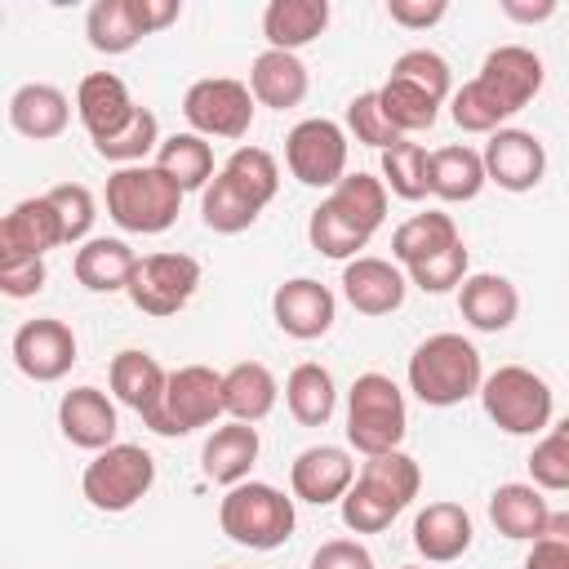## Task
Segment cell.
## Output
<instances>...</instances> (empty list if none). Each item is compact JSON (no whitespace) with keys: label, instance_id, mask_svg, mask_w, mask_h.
Returning <instances> with one entry per match:
<instances>
[{"label":"cell","instance_id":"1","mask_svg":"<svg viewBox=\"0 0 569 569\" xmlns=\"http://www.w3.org/2000/svg\"><path fill=\"white\" fill-rule=\"evenodd\" d=\"M542 58L525 44H498L485 53L480 71L453 89L449 116L462 133H498L502 120L525 111L542 89Z\"/></svg>","mask_w":569,"mask_h":569},{"label":"cell","instance_id":"2","mask_svg":"<svg viewBox=\"0 0 569 569\" xmlns=\"http://www.w3.org/2000/svg\"><path fill=\"white\" fill-rule=\"evenodd\" d=\"M387 218V182L356 169L347 173L307 218V240L316 253L351 262L360 258V249L373 240V231Z\"/></svg>","mask_w":569,"mask_h":569},{"label":"cell","instance_id":"3","mask_svg":"<svg viewBox=\"0 0 569 569\" xmlns=\"http://www.w3.org/2000/svg\"><path fill=\"white\" fill-rule=\"evenodd\" d=\"M280 191V164L267 147H236L200 191V218L218 236H240Z\"/></svg>","mask_w":569,"mask_h":569},{"label":"cell","instance_id":"4","mask_svg":"<svg viewBox=\"0 0 569 569\" xmlns=\"http://www.w3.org/2000/svg\"><path fill=\"white\" fill-rule=\"evenodd\" d=\"M422 489V471L405 449L365 458L356 471V485L347 489L342 507V525L351 533H382Z\"/></svg>","mask_w":569,"mask_h":569},{"label":"cell","instance_id":"5","mask_svg":"<svg viewBox=\"0 0 569 569\" xmlns=\"http://www.w3.org/2000/svg\"><path fill=\"white\" fill-rule=\"evenodd\" d=\"M480 382H485L480 351L462 333H431L409 356V391L431 409H449L462 405L467 396H480Z\"/></svg>","mask_w":569,"mask_h":569},{"label":"cell","instance_id":"6","mask_svg":"<svg viewBox=\"0 0 569 569\" xmlns=\"http://www.w3.org/2000/svg\"><path fill=\"white\" fill-rule=\"evenodd\" d=\"M182 187L156 164H124L107 178V213L120 231L160 236L178 222Z\"/></svg>","mask_w":569,"mask_h":569},{"label":"cell","instance_id":"7","mask_svg":"<svg viewBox=\"0 0 569 569\" xmlns=\"http://www.w3.org/2000/svg\"><path fill=\"white\" fill-rule=\"evenodd\" d=\"M293 498H284L276 485L262 480H240L222 493L218 502V529L249 551H276L293 538Z\"/></svg>","mask_w":569,"mask_h":569},{"label":"cell","instance_id":"8","mask_svg":"<svg viewBox=\"0 0 569 569\" xmlns=\"http://www.w3.org/2000/svg\"><path fill=\"white\" fill-rule=\"evenodd\" d=\"M409 431V409H405V391L387 378V373H360L347 391V445L365 458L391 453L400 449Z\"/></svg>","mask_w":569,"mask_h":569},{"label":"cell","instance_id":"9","mask_svg":"<svg viewBox=\"0 0 569 569\" xmlns=\"http://www.w3.org/2000/svg\"><path fill=\"white\" fill-rule=\"evenodd\" d=\"M480 405L489 413V422L507 436H542L551 427V409L556 396L547 387L542 373L525 369V365H502L480 382Z\"/></svg>","mask_w":569,"mask_h":569},{"label":"cell","instance_id":"10","mask_svg":"<svg viewBox=\"0 0 569 569\" xmlns=\"http://www.w3.org/2000/svg\"><path fill=\"white\" fill-rule=\"evenodd\" d=\"M156 485V458L142 445H111L102 453H93V462L80 476V493L89 498L93 511L120 516L129 507H138Z\"/></svg>","mask_w":569,"mask_h":569},{"label":"cell","instance_id":"11","mask_svg":"<svg viewBox=\"0 0 569 569\" xmlns=\"http://www.w3.org/2000/svg\"><path fill=\"white\" fill-rule=\"evenodd\" d=\"M284 164L302 187L333 191L347 178V129L325 116L298 120L284 133Z\"/></svg>","mask_w":569,"mask_h":569},{"label":"cell","instance_id":"12","mask_svg":"<svg viewBox=\"0 0 569 569\" xmlns=\"http://www.w3.org/2000/svg\"><path fill=\"white\" fill-rule=\"evenodd\" d=\"M253 93L244 80L204 76L182 93V116L200 138H244L253 124Z\"/></svg>","mask_w":569,"mask_h":569},{"label":"cell","instance_id":"13","mask_svg":"<svg viewBox=\"0 0 569 569\" xmlns=\"http://www.w3.org/2000/svg\"><path fill=\"white\" fill-rule=\"evenodd\" d=\"M200 289V262L191 253H147L138 258V271L129 280V302L142 311V316H178Z\"/></svg>","mask_w":569,"mask_h":569},{"label":"cell","instance_id":"14","mask_svg":"<svg viewBox=\"0 0 569 569\" xmlns=\"http://www.w3.org/2000/svg\"><path fill=\"white\" fill-rule=\"evenodd\" d=\"M80 347L67 320L58 316H36L27 325H18L13 333V365L31 378V382H58L71 373Z\"/></svg>","mask_w":569,"mask_h":569},{"label":"cell","instance_id":"15","mask_svg":"<svg viewBox=\"0 0 569 569\" xmlns=\"http://www.w3.org/2000/svg\"><path fill=\"white\" fill-rule=\"evenodd\" d=\"M222 413V373L209 365H182L164 387V436H191Z\"/></svg>","mask_w":569,"mask_h":569},{"label":"cell","instance_id":"16","mask_svg":"<svg viewBox=\"0 0 569 569\" xmlns=\"http://www.w3.org/2000/svg\"><path fill=\"white\" fill-rule=\"evenodd\" d=\"M107 378H111L116 400L124 409H133L156 436H164V387H169V373L160 369V360L151 351L129 347V351H116L111 356Z\"/></svg>","mask_w":569,"mask_h":569},{"label":"cell","instance_id":"17","mask_svg":"<svg viewBox=\"0 0 569 569\" xmlns=\"http://www.w3.org/2000/svg\"><path fill=\"white\" fill-rule=\"evenodd\" d=\"M485 173H489V182H498L502 191H511V196H520V191H533L538 182H542V173H547V151H542V138L538 133H529V129H498V133H489V142H485Z\"/></svg>","mask_w":569,"mask_h":569},{"label":"cell","instance_id":"18","mask_svg":"<svg viewBox=\"0 0 569 569\" xmlns=\"http://www.w3.org/2000/svg\"><path fill=\"white\" fill-rule=\"evenodd\" d=\"M271 316H276L280 333H289L298 342H311V338H325L333 329L338 298H333L329 284H320L311 276H293L271 293Z\"/></svg>","mask_w":569,"mask_h":569},{"label":"cell","instance_id":"19","mask_svg":"<svg viewBox=\"0 0 569 569\" xmlns=\"http://www.w3.org/2000/svg\"><path fill=\"white\" fill-rule=\"evenodd\" d=\"M351 485H356V462L342 445H311L289 462V489L298 502L329 507L342 502Z\"/></svg>","mask_w":569,"mask_h":569},{"label":"cell","instance_id":"20","mask_svg":"<svg viewBox=\"0 0 569 569\" xmlns=\"http://www.w3.org/2000/svg\"><path fill=\"white\" fill-rule=\"evenodd\" d=\"M58 244H67V227L49 196L18 200L0 222V258H44Z\"/></svg>","mask_w":569,"mask_h":569},{"label":"cell","instance_id":"21","mask_svg":"<svg viewBox=\"0 0 569 569\" xmlns=\"http://www.w3.org/2000/svg\"><path fill=\"white\" fill-rule=\"evenodd\" d=\"M405 293H409V276L400 271V262L360 253L342 267V298L360 316H391V311H400Z\"/></svg>","mask_w":569,"mask_h":569},{"label":"cell","instance_id":"22","mask_svg":"<svg viewBox=\"0 0 569 569\" xmlns=\"http://www.w3.org/2000/svg\"><path fill=\"white\" fill-rule=\"evenodd\" d=\"M76 116L89 142H102V138H116L138 116V102L129 98V84L116 71H89L76 89Z\"/></svg>","mask_w":569,"mask_h":569},{"label":"cell","instance_id":"23","mask_svg":"<svg viewBox=\"0 0 569 569\" xmlns=\"http://www.w3.org/2000/svg\"><path fill=\"white\" fill-rule=\"evenodd\" d=\"M58 427H62V436H67L76 449L102 453V449L116 445L120 418H116V405H111L107 391H98V387H71V391L58 400Z\"/></svg>","mask_w":569,"mask_h":569},{"label":"cell","instance_id":"24","mask_svg":"<svg viewBox=\"0 0 569 569\" xmlns=\"http://www.w3.org/2000/svg\"><path fill=\"white\" fill-rule=\"evenodd\" d=\"M476 538V525L467 516V507L458 502H427L413 520V547L427 565H449L458 560Z\"/></svg>","mask_w":569,"mask_h":569},{"label":"cell","instance_id":"25","mask_svg":"<svg viewBox=\"0 0 569 569\" xmlns=\"http://www.w3.org/2000/svg\"><path fill=\"white\" fill-rule=\"evenodd\" d=\"M458 311L471 329L480 333H502L511 329V320L520 316V293L507 276H493V271H476L462 280L458 289Z\"/></svg>","mask_w":569,"mask_h":569},{"label":"cell","instance_id":"26","mask_svg":"<svg viewBox=\"0 0 569 569\" xmlns=\"http://www.w3.org/2000/svg\"><path fill=\"white\" fill-rule=\"evenodd\" d=\"M311 89V76H307V62L298 53H284V49H262L249 67V93L253 102L271 107V111H289L307 98Z\"/></svg>","mask_w":569,"mask_h":569},{"label":"cell","instance_id":"27","mask_svg":"<svg viewBox=\"0 0 569 569\" xmlns=\"http://www.w3.org/2000/svg\"><path fill=\"white\" fill-rule=\"evenodd\" d=\"M9 124H13V133H22L31 142H49V138H58L71 124V102H67V93L58 84L31 80V84L13 89V98H9Z\"/></svg>","mask_w":569,"mask_h":569},{"label":"cell","instance_id":"28","mask_svg":"<svg viewBox=\"0 0 569 569\" xmlns=\"http://www.w3.org/2000/svg\"><path fill=\"white\" fill-rule=\"evenodd\" d=\"M71 271L89 293H120V289H129V280L138 271V253L116 236H89L76 249Z\"/></svg>","mask_w":569,"mask_h":569},{"label":"cell","instance_id":"29","mask_svg":"<svg viewBox=\"0 0 569 569\" xmlns=\"http://www.w3.org/2000/svg\"><path fill=\"white\" fill-rule=\"evenodd\" d=\"M489 520H493V529L502 538L533 542V538H542V529L551 520V507H547V498H542V489L533 480L529 485L525 480H511V485H498L489 493Z\"/></svg>","mask_w":569,"mask_h":569},{"label":"cell","instance_id":"30","mask_svg":"<svg viewBox=\"0 0 569 569\" xmlns=\"http://www.w3.org/2000/svg\"><path fill=\"white\" fill-rule=\"evenodd\" d=\"M276 396L280 382L262 360H240L222 373V413L231 422H249V427L262 422L276 409Z\"/></svg>","mask_w":569,"mask_h":569},{"label":"cell","instance_id":"31","mask_svg":"<svg viewBox=\"0 0 569 569\" xmlns=\"http://www.w3.org/2000/svg\"><path fill=\"white\" fill-rule=\"evenodd\" d=\"M258 427L249 422H222L213 427V436L204 440L200 449V471L213 480V485H240L249 476V467L258 462Z\"/></svg>","mask_w":569,"mask_h":569},{"label":"cell","instance_id":"32","mask_svg":"<svg viewBox=\"0 0 569 569\" xmlns=\"http://www.w3.org/2000/svg\"><path fill=\"white\" fill-rule=\"evenodd\" d=\"M325 27H329V4L325 0H271L262 9L267 49L298 53L302 44H311L316 36H325Z\"/></svg>","mask_w":569,"mask_h":569},{"label":"cell","instance_id":"33","mask_svg":"<svg viewBox=\"0 0 569 569\" xmlns=\"http://www.w3.org/2000/svg\"><path fill=\"white\" fill-rule=\"evenodd\" d=\"M458 240H462V236H458V222H453L449 213H440V209H427V213L405 218V222L391 231V262H400V267L409 271V267H418V262L445 253V249L458 244Z\"/></svg>","mask_w":569,"mask_h":569},{"label":"cell","instance_id":"34","mask_svg":"<svg viewBox=\"0 0 569 569\" xmlns=\"http://www.w3.org/2000/svg\"><path fill=\"white\" fill-rule=\"evenodd\" d=\"M485 182H489V173H485V156L476 147L453 142V147L431 151V196H440L445 204L476 200Z\"/></svg>","mask_w":569,"mask_h":569},{"label":"cell","instance_id":"35","mask_svg":"<svg viewBox=\"0 0 569 569\" xmlns=\"http://www.w3.org/2000/svg\"><path fill=\"white\" fill-rule=\"evenodd\" d=\"M284 405L302 427H325L333 418V409H338L333 373L325 365H316V360L293 365V373L284 378Z\"/></svg>","mask_w":569,"mask_h":569},{"label":"cell","instance_id":"36","mask_svg":"<svg viewBox=\"0 0 569 569\" xmlns=\"http://www.w3.org/2000/svg\"><path fill=\"white\" fill-rule=\"evenodd\" d=\"M156 169L160 173H169L182 191H204L209 182H213V147L200 138V133H169L164 142H160V151H156Z\"/></svg>","mask_w":569,"mask_h":569},{"label":"cell","instance_id":"37","mask_svg":"<svg viewBox=\"0 0 569 569\" xmlns=\"http://www.w3.org/2000/svg\"><path fill=\"white\" fill-rule=\"evenodd\" d=\"M84 36H89V49H98V53H107V58L129 53V49L142 40L129 0H93L89 13H84Z\"/></svg>","mask_w":569,"mask_h":569},{"label":"cell","instance_id":"38","mask_svg":"<svg viewBox=\"0 0 569 569\" xmlns=\"http://www.w3.org/2000/svg\"><path fill=\"white\" fill-rule=\"evenodd\" d=\"M378 102H382V111H387V120L409 138V133H422V129H431L436 124V116H440V107L445 102H436L427 89H418L413 80H405V76H387L382 84H378Z\"/></svg>","mask_w":569,"mask_h":569},{"label":"cell","instance_id":"39","mask_svg":"<svg viewBox=\"0 0 569 569\" xmlns=\"http://www.w3.org/2000/svg\"><path fill=\"white\" fill-rule=\"evenodd\" d=\"M382 182L391 196L400 200H422L431 196V151H422L418 142H400L391 151H382Z\"/></svg>","mask_w":569,"mask_h":569},{"label":"cell","instance_id":"40","mask_svg":"<svg viewBox=\"0 0 569 569\" xmlns=\"http://www.w3.org/2000/svg\"><path fill=\"white\" fill-rule=\"evenodd\" d=\"M160 120H156V111H147V107H138V116L116 133V138H102V142H93V151L102 156V160H111V164H142L151 151H160Z\"/></svg>","mask_w":569,"mask_h":569},{"label":"cell","instance_id":"41","mask_svg":"<svg viewBox=\"0 0 569 569\" xmlns=\"http://www.w3.org/2000/svg\"><path fill=\"white\" fill-rule=\"evenodd\" d=\"M529 476L538 489H569V418H560L556 427H547L529 453Z\"/></svg>","mask_w":569,"mask_h":569},{"label":"cell","instance_id":"42","mask_svg":"<svg viewBox=\"0 0 569 569\" xmlns=\"http://www.w3.org/2000/svg\"><path fill=\"white\" fill-rule=\"evenodd\" d=\"M347 133L356 142H365V147H378V151H391V147L405 142V133L387 120V111L378 102V89H365V93H356L347 102Z\"/></svg>","mask_w":569,"mask_h":569},{"label":"cell","instance_id":"43","mask_svg":"<svg viewBox=\"0 0 569 569\" xmlns=\"http://www.w3.org/2000/svg\"><path fill=\"white\" fill-rule=\"evenodd\" d=\"M391 76L413 80V84L427 89L436 102H449V98H453V71H449V62H445L436 49H405V53L391 62Z\"/></svg>","mask_w":569,"mask_h":569},{"label":"cell","instance_id":"44","mask_svg":"<svg viewBox=\"0 0 569 569\" xmlns=\"http://www.w3.org/2000/svg\"><path fill=\"white\" fill-rule=\"evenodd\" d=\"M467 267H471V253H467V244L458 240V244H449L445 253H436V258L409 267L405 276H409V284H418L422 293H449V289H462Z\"/></svg>","mask_w":569,"mask_h":569},{"label":"cell","instance_id":"45","mask_svg":"<svg viewBox=\"0 0 569 569\" xmlns=\"http://www.w3.org/2000/svg\"><path fill=\"white\" fill-rule=\"evenodd\" d=\"M53 200V209L62 213V227H67V244H84L89 231H93V218H98V200L84 182H58L44 191Z\"/></svg>","mask_w":569,"mask_h":569},{"label":"cell","instance_id":"46","mask_svg":"<svg viewBox=\"0 0 569 569\" xmlns=\"http://www.w3.org/2000/svg\"><path fill=\"white\" fill-rule=\"evenodd\" d=\"M525 569H569V511H551L542 538L529 542Z\"/></svg>","mask_w":569,"mask_h":569},{"label":"cell","instance_id":"47","mask_svg":"<svg viewBox=\"0 0 569 569\" xmlns=\"http://www.w3.org/2000/svg\"><path fill=\"white\" fill-rule=\"evenodd\" d=\"M49 271L44 258H0V293L4 298H36Z\"/></svg>","mask_w":569,"mask_h":569},{"label":"cell","instance_id":"48","mask_svg":"<svg viewBox=\"0 0 569 569\" xmlns=\"http://www.w3.org/2000/svg\"><path fill=\"white\" fill-rule=\"evenodd\" d=\"M311 569H378V565H373V556H369L365 542H356V538H329V542L316 547Z\"/></svg>","mask_w":569,"mask_h":569},{"label":"cell","instance_id":"49","mask_svg":"<svg viewBox=\"0 0 569 569\" xmlns=\"http://www.w3.org/2000/svg\"><path fill=\"white\" fill-rule=\"evenodd\" d=\"M445 13H449L445 0H387V18L400 22V27H409V31H427Z\"/></svg>","mask_w":569,"mask_h":569},{"label":"cell","instance_id":"50","mask_svg":"<svg viewBox=\"0 0 569 569\" xmlns=\"http://www.w3.org/2000/svg\"><path fill=\"white\" fill-rule=\"evenodd\" d=\"M129 4H133V18H138V31L142 36H156V31H164L169 22L182 18V4L178 0H129Z\"/></svg>","mask_w":569,"mask_h":569},{"label":"cell","instance_id":"51","mask_svg":"<svg viewBox=\"0 0 569 569\" xmlns=\"http://www.w3.org/2000/svg\"><path fill=\"white\" fill-rule=\"evenodd\" d=\"M502 13L511 18V22H547L551 13H556V0H502Z\"/></svg>","mask_w":569,"mask_h":569},{"label":"cell","instance_id":"52","mask_svg":"<svg viewBox=\"0 0 569 569\" xmlns=\"http://www.w3.org/2000/svg\"><path fill=\"white\" fill-rule=\"evenodd\" d=\"M400 569H422V565H400Z\"/></svg>","mask_w":569,"mask_h":569},{"label":"cell","instance_id":"53","mask_svg":"<svg viewBox=\"0 0 569 569\" xmlns=\"http://www.w3.org/2000/svg\"><path fill=\"white\" fill-rule=\"evenodd\" d=\"M222 569H227V565H222Z\"/></svg>","mask_w":569,"mask_h":569}]
</instances>
